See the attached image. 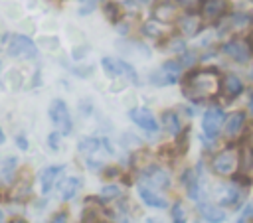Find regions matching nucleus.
<instances>
[{
	"label": "nucleus",
	"mask_w": 253,
	"mask_h": 223,
	"mask_svg": "<svg viewBox=\"0 0 253 223\" xmlns=\"http://www.w3.org/2000/svg\"><path fill=\"white\" fill-rule=\"evenodd\" d=\"M182 89L184 95L192 101H208L213 99L217 93H221V77L213 67L196 69L186 75Z\"/></svg>",
	"instance_id": "1"
},
{
	"label": "nucleus",
	"mask_w": 253,
	"mask_h": 223,
	"mask_svg": "<svg viewBox=\"0 0 253 223\" xmlns=\"http://www.w3.org/2000/svg\"><path fill=\"white\" fill-rule=\"evenodd\" d=\"M241 164V154L235 146H229L221 152H217L211 160V170L213 174L221 176V178H229V176H235L237 168Z\"/></svg>",
	"instance_id": "2"
},
{
	"label": "nucleus",
	"mask_w": 253,
	"mask_h": 223,
	"mask_svg": "<svg viewBox=\"0 0 253 223\" xmlns=\"http://www.w3.org/2000/svg\"><path fill=\"white\" fill-rule=\"evenodd\" d=\"M101 65H103V71L107 73V77H111V79L123 77V79H128L130 83H138L136 71L132 69L130 63H126V61H123V59L103 57V59H101Z\"/></svg>",
	"instance_id": "3"
},
{
	"label": "nucleus",
	"mask_w": 253,
	"mask_h": 223,
	"mask_svg": "<svg viewBox=\"0 0 253 223\" xmlns=\"http://www.w3.org/2000/svg\"><path fill=\"white\" fill-rule=\"evenodd\" d=\"M8 55L18 57V59H32L38 55V47L30 37L16 34L8 39Z\"/></svg>",
	"instance_id": "4"
},
{
	"label": "nucleus",
	"mask_w": 253,
	"mask_h": 223,
	"mask_svg": "<svg viewBox=\"0 0 253 223\" xmlns=\"http://www.w3.org/2000/svg\"><path fill=\"white\" fill-rule=\"evenodd\" d=\"M221 51H223L229 59H233V61H237V63L249 61V57H251V53H253V49H251V45H249V39H241V37H231V39H227V41L221 45Z\"/></svg>",
	"instance_id": "5"
},
{
	"label": "nucleus",
	"mask_w": 253,
	"mask_h": 223,
	"mask_svg": "<svg viewBox=\"0 0 253 223\" xmlns=\"http://www.w3.org/2000/svg\"><path fill=\"white\" fill-rule=\"evenodd\" d=\"M49 118H51V122L57 126V130H59L61 134L71 132V114H69L67 105H65L61 99L51 101V105H49Z\"/></svg>",
	"instance_id": "6"
},
{
	"label": "nucleus",
	"mask_w": 253,
	"mask_h": 223,
	"mask_svg": "<svg viewBox=\"0 0 253 223\" xmlns=\"http://www.w3.org/2000/svg\"><path fill=\"white\" fill-rule=\"evenodd\" d=\"M223 124H225V114L219 107H211L206 111V114L202 118V128L208 138H215L219 134V130L223 128Z\"/></svg>",
	"instance_id": "7"
},
{
	"label": "nucleus",
	"mask_w": 253,
	"mask_h": 223,
	"mask_svg": "<svg viewBox=\"0 0 253 223\" xmlns=\"http://www.w3.org/2000/svg\"><path fill=\"white\" fill-rule=\"evenodd\" d=\"M247 128V114L243 111H235L231 112L227 118H225V124H223V134L227 140H239L243 136Z\"/></svg>",
	"instance_id": "8"
},
{
	"label": "nucleus",
	"mask_w": 253,
	"mask_h": 223,
	"mask_svg": "<svg viewBox=\"0 0 253 223\" xmlns=\"http://www.w3.org/2000/svg\"><path fill=\"white\" fill-rule=\"evenodd\" d=\"M180 71H182V63L180 61H166L158 71H154L150 75V81L154 85H160V87L162 85H172V83L178 81Z\"/></svg>",
	"instance_id": "9"
},
{
	"label": "nucleus",
	"mask_w": 253,
	"mask_h": 223,
	"mask_svg": "<svg viewBox=\"0 0 253 223\" xmlns=\"http://www.w3.org/2000/svg\"><path fill=\"white\" fill-rule=\"evenodd\" d=\"M229 10L227 0H202L200 2V16L208 22L221 20Z\"/></svg>",
	"instance_id": "10"
},
{
	"label": "nucleus",
	"mask_w": 253,
	"mask_h": 223,
	"mask_svg": "<svg viewBox=\"0 0 253 223\" xmlns=\"http://www.w3.org/2000/svg\"><path fill=\"white\" fill-rule=\"evenodd\" d=\"M138 195H140V199H142L146 205H150V207L164 209V207L168 205V201L164 199V195H160L158 189H156L154 186L146 184V182H140V184H138Z\"/></svg>",
	"instance_id": "11"
},
{
	"label": "nucleus",
	"mask_w": 253,
	"mask_h": 223,
	"mask_svg": "<svg viewBox=\"0 0 253 223\" xmlns=\"http://www.w3.org/2000/svg\"><path fill=\"white\" fill-rule=\"evenodd\" d=\"M128 114H130L132 122H134L136 126H140L142 130H148V132H156V130H158V122H156L154 114H152L146 107H136V109H132Z\"/></svg>",
	"instance_id": "12"
},
{
	"label": "nucleus",
	"mask_w": 253,
	"mask_h": 223,
	"mask_svg": "<svg viewBox=\"0 0 253 223\" xmlns=\"http://www.w3.org/2000/svg\"><path fill=\"white\" fill-rule=\"evenodd\" d=\"M178 30H180L184 36H188V37L196 36V34L202 30V16L192 14V12L180 16V18H178Z\"/></svg>",
	"instance_id": "13"
},
{
	"label": "nucleus",
	"mask_w": 253,
	"mask_h": 223,
	"mask_svg": "<svg viewBox=\"0 0 253 223\" xmlns=\"http://www.w3.org/2000/svg\"><path fill=\"white\" fill-rule=\"evenodd\" d=\"M241 91H243V81H241L235 73H227V75L221 79V93H223L225 99L231 101V99L239 97Z\"/></svg>",
	"instance_id": "14"
},
{
	"label": "nucleus",
	"mask_w": 253,
	"mask_h": 223,
	"mask_svg": "<svg viewBox=\"0 0 253 223\" xmlns=\"http://www.w3.org/2000/svg\"><path fill=\"white\" fill-rule=\"evenodd\" d=\"M198 211H200V215H202L206 221H210V223H223V221H225V211H223L221 207L213 205V203L200 201V203H198Z\"/></svg>",
	"instance_id": "15"
},
{
	"label": "nucleus",
	"mask_w": 253,
	"mask_h": 223,
	"mask_svg": "<svg viewBox=\"0 0 253 223\" xmlns=\"http://www.w3.org/2000/svg\"><path fill=\"white\" fill-rule=\"evenodd\" d=\"M152 14H154L156 20H160V22H164V24H170V22H174V20L178 18V10H176V6H174L172 2H168V0L158 2V4L154 6Z\"/></svg>",
	"instance_id": "16"
},
{
	"label": "nucleus",
	"mask_w": 253,
	"mask_h": 223,
	"mask_svg": "<svg viewBox=\"0 0 253 223\" xmlns=\"http://www.w3.org/2000/svg\"><path fill=\"white\" fill-rule=\"evenodd\" d=\"M142 174H144V182L150 184V186H154V187H162L164 189L170 184L168 174L164 170H160V168H146Z\"/></svg>",
	"instance_id": "17"
},
{
	"label": "nucleus",
	"mask_w": 253,
	"mask_h": 223,
	"mask_svg": "<svg viewBox=\"0 0 253 223\" xmlns=\"http://www.w3.org/2000/svg\"><path fill=\"white\" fill-rule=\"evenodd\" d=\"M61 172H63V166H49V168H45L42 172V176H40V180H42V193H49L51 191V187L55 186V180L61 176Z\"/></svg>",
	"instance_id": "18"
},
{
	"label": "nucleus",
	"mask_w": 253,
	"mask_h": 223,
	"mask_svg": "<svg viewBox=\"0 0 253 223\" xmlns=\"http://www.w3.org/2000/svg\"><path fill=\"white\" fill-rule=\"evenodd\" d=\"M241 199V189L237 186H221L217 189V201L223 205H237Z\"/></svg>",
	"instance_id": "19"
},
{
	"label": "nucleus",
	"mask_w": 253,
	"mask_h": 223,
	"mask_svg": "<svg viewBox=\"0 0 253 223\" xmlns=\"http://www.w3.org/2000/svg\"><path fill=\"white\" fill-rule=\"evenodd\" d=\"M162 122H164V128H166L172 136L180 134V130H182V122H180V118H178V114H176L174 111H166V112L162 114Z\"/></svg>",
	"instance_id": "20"
},
{
	"label": "nucleus",
	"mask_w": 253,
	"mask_h": 223,
	"mask_svg": "<svg viewBox=\"0 0 253 223\" xmlns=\"http://www.w3.org/2000/svg\"><path fill=\"white\" fill-rule=\"evenodd\" d=\"M142 34L144 36H150V37H162L166 34V28H164V22L160 20H148L142 24Z\"/></svg>",
	"instance_id": "21"
},
{
	"label": "nucleus",
	"mask_w": 253,
	"mask_h": 223,
	"mask_svg": "<svg viewBox=\"0 0 253 223\" xmlns=\"http://www.w3.org/2000/svg\"><path fill=\"white\" fill-rule=\"evenodd\" d=\"M182 184L186 186V191L190 193V197L198 199V191H200V186H198V176L194 170H186L184 176H182Z\"/></svg>",
	"instance_id": "22"
},
{
	"label": "nucleus",
	"mask_w": 253,
	"mask_h": 223,
	"mask_svg": "<svg viewBox=\"0 0 253 223\" xmlns=\"http://www.w3.org/2000/svg\"><path fill=\"white\" fill-rule=\"evenodd\" d=\"M107 142L105 140H99V138H83V140H79V144H77V150L81 152V154H85V156H89V154H95L101 146H105Z\"/></svg>",
	"instance_id": "23"
},
{
	"label": "nucleus",
	"mask_w": 253,
	"mask_h": 223,
	"mask_svg": "<svg viewBox=\"0 0 253 223\" xmlns=\"http://www.w3.org/2000/svg\"><path fill=\"white\" fill-rule=\"evenodd\" d=\"M59 186H61V187H59L61 197L67 201V199H71V197L75 195V191L79 189V180H77V178H65Z\"/></svg>",
	"instance_id": "24"
},
{
	"label": "nucleus",
	"mask_w": 253,
	"mask_h": 223,
	"mask_svg": "<svg viewBox=\"0 0 253 223\" xmlns=\"http://www.w3.org/2000/svg\"><path fill=\"white\" fill-rule=\"evenodd\" d=\"M103 10H105V16H107V20H111L113 24H115V22H119V18L123 16V14H121V6H119L117 2H107Z\"/></svg>",
	"instance_id": "25"
},
{
	"label": "nucleus",
	"mask_w": 253,
	"mask_h": 223,
	"mask_svg": "<svg viewBox=\"0 0 253 223\" xmlns=\"http://www.w3.org/2000/svg\"><path fill=\"white\" fill-rule=\"evenodd\" d=\"M229 22H231V26L235 30H241V28H247L251 24V16H247V14H231Z\"/></svg>",
	"instance_id": "26"
},
{
	"label": "nucleus",
	"mask_w": 253,
	"mask_h": 223,
	"mask_svg": "<svg viewBox=\"0 0 253 223\" xmlns=\"http://www.w3.org/2000/svg\"><path fill=\"white\" fill-rule=\"evenodd\" d=\"M99 221H101V213H99L95 207H85V209H83L81 223H99Z\"/></svg>",
	"instance_id": "27"
},
{
	"label": "nucleus",
	"mask_w": 253,
	"mask_h": 223,
	"mask_svg": "<svg viewBox=\"0 0 253 223\" xmlns=\"http://www.w3.org/2000/svg\"><path fill=\"white\" fill-rule=\"evenodd\" d=\"M172 223H186V209L180 201H176L172 207Z\"/></svg>",
	"instance_id": "28"
},
{
	"label": "nucleus",
	"mask_w": 253,
	"mask_h": 223,
	"mask_svg": "<svg viewBox=\"0 0 253 223\" xmlns=\"http://www.w3.org/2000/svg\"><path fill=\"white\" fill-rule=\"evenodd\" d=\"M14 168H16V158L4 160V164H2V176H4V180L12 182V178H14Z\"/></svg>",
	"instance_id": "29"
},
{
	"label": "nucleus",
	"mask_w": 253,
	"mask_h": 223,
	"mask_svg": "<svg viewBox=\"0 0 253 223\" xmlns=\"http://www.w3.org/2000/svg\"><path fill=\"white\" fill-rule=\"evenodd\" d=\"M97 2H99V0H79V14H81V16H87L89 12L95 10Z\"/></svg>",
	"instance_id": "30"
},
{
	"label": "nucleus",
	"mask_w": 253,
	"mask_h": 223,
	"mask_svg": "<svg viewBox=\"0 0 253 223\" xmlns=\"http://www.w3.org/2000/svg\"><path fill=\"white\" fill-rule=\"evenodd\" d=\"M241 166L243 170H249L253 166V150L251 148H245L243 154H241Z\"/></svg>",
	"instance_id": "31"
},
{
	"label": "nucleus",
	"mask_w": 253,
	"mask_h": 223,
	"mask_svg": "<svg viewBox=\"0 0 253 223\" xmlns=\"http://www.w3.org/2000/svg\"><path fill=\"white\" fill-rule=\"evenodd\" d=\"M121 193V189L117 186H105V189L101 191V199H113Z\"/></svg>",
	"instance_id": "32"
},
{
	"label": "nucleus",
	"mask_w": 253,
	"mask_h": 223,
	"mask_svg": "<svg viewBox=\"0 0 253 223\" xmlns=\"http://www.w3.org/2000/svg\"><path fill=\"white\" fill-rule=\"evenodd\" d=\"M47 144L55 150V148H59V132H51L49 136H47Z\"/></svg>",
	"instance_id": "33"
},
{
	"label": "nucleus",
	"mask_w": 253,
	"mask_h": 223,
	"mask_svg": "<svg viewBox=\"0 0 253 223\" xmlns=\"http://www.w3.org/2000/svg\"><path fill=\"white\" fill-rule=\"evenodd\" d=\"M49 223H69V221H67V213H65V211L55 213V215L49 219Z\"/></svg>",
	"instance_id": "34"
},
{
	"label": "nucleus",
	"mask_w": 253,
	"mask_h": 223,
	"mask_svg": "<svg viewBox=\"0 0 253 223\" xmlns=\"http://www.w3.org/2000/svg\"><path fill=\"white\" fill-rule=\"evenodd\" d=\"M180 6H184V8H194V6H198L202 0H176Z\"/></svg>",
	"instance_id": "35"
},
{
	"label": "nucleus",
	"mask_w": 253,
	"mask_h": 223,
	"mask_svg": "<svg viewBox=\"0 0 253 223\" xmlns=\"http://www.w3.org/2000/svg\"><path fill=\"white\" fill-rule=\"evenodd\" d=\"M16 144H18L22 150H26V148H28V140H26L24 136H16Z\"/></svg>",
	"instance_id": "36"
},
{
	"label": "nucleus",
	"mask_w": 253,
	"mask_h": 223,
	"mask_svg": "<svg viewBox=\"0 0 253 223\" xmlns=\"http://www.w3.org/2000/svg\"><path fill=\"white\" fill-rule=\"evenodd\" d=\"M243 217H253V201L245 207V211H243Z\"/></svg>",
	"instance_id": "37"
},
{
	"label": "nucleus",
	"mask_w": 253,
	"mask_h": 223,
	"mask_svg": "<svg viewBox=\"0 0 253 223\" xmlns=\"http://www.w3.org/2000/svg\"><path fill=\"white\" fill-rule=\"evenodd\" d=\"M249 112L253 114V95H251V99H249Z\"/></svg>",
	"instance_id": "38"
},
{
	"label": "nucleus",
	"mask_w": 253,
	"mask_h": 223,
	"mask_svg": "<svg viewBox=\"0 0 253 223\" xmlns=\"http://www.w3.org/2000/svg\"><path fill=\"white\" fill-rule=\"evenodd\" d=\"M10 223H28V221H24V219H20V217H16V219H12Z\"/></svg>",
	"instance_id": "39"
},
{
	"label": "nucleus",
	"mask_w": 253,
	"mask_h": 223,
	"mask_svg": "<svg viewBox=\"0 0 253 223\" xmlns=\"http://www.w3.org/2000/svg\"><path fill=\"white\" fill-rule=\"evenodd\" d=\"M249 45H251V49H253V32L249 34Z\"/></svg>",
	"instance_id": "40"
},
{
	"label": "nucleus",
	"mask_w": 253,
	"mask_h": 223,
	"mask_svg": "<svg viewBox=\"0 0 253 223\" xmlns=\"http://www.w3.org/2000/svg\"><path fill=\"white\" fill-rule=\"evenodd\" d=\"M4 140H6V138H4V132H2V130H0V144H2V142H4Z\"/></svg>",
	"instance_id": "41"
},
{
	"label": "nucleus",
	"mask_w": 253,
	"mask_h": 223,
	"mask_svg": "<svg viewBox=\"0 0 253 223\" xmlns=\"http://www.w3.org/2000/svg\"><path fill=\"white\" fill-rule=\"evenodd\" d=\"M0 223H4V221H2V213H0Z\"/></svg>",
	"instance_id": "42"
},
{
	"label": "nucleus",
	"mask_w": 253,
	"mask_h": 223,
	"mask_svg": "<svg viewBox=\"0 0 253 223\" xmlns=\"http://www.w3.org/2000/svg\"><path fill=\"white\" fill-rule=\"evenodd\" d=\"M0 71H2V63H0Z\"/></svg>",
	"instance_id": "43"
},
{
	"label": "nucleus",
	"mask_w": 253,
	"mask_h": 223,
	"mask_svg": "<svg viewBox=\"0 0 253 223\" xmlns=\"http://www.w3.org/2000/svg\"><path fill=\"white\" fill-rule=\"evenodd\" d=\"M251 75H253V73H251Z\"/></svg>",
	"instance_id": "44"
}]
</instances>
